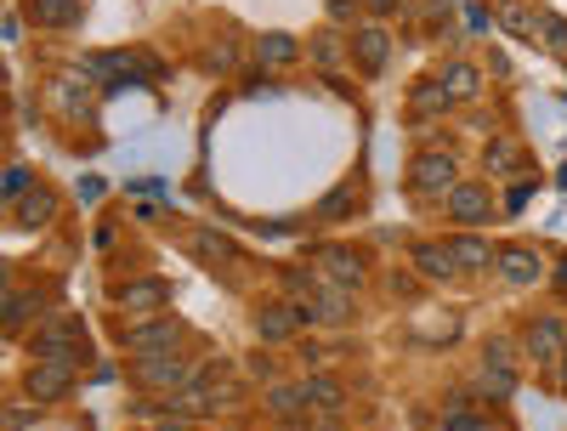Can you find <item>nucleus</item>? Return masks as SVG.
Here are the masks:
<instances>
[{
    "label": "nucleus",
    "mask_w": 567,
    "mask_h": 431,
    "mask_svg": "<svg viewBox=\"0 0 567 431\" xmlns=\"http://www.w3.org/2000/svg\"><path fill=\"white\" fill-rule=\"evenodd\" d=\"M29 18L40 29H74L85 18V0H29Z\"/></svg>",
    "instance_id": "21"
},
{
    "label": "nucleus",
    "mask_w": 567,
    "mask_h": 431,
    "mask_svg": "<svg viewBox=\"0 0 567 431\" xmlns=\"http://www.w3.org/2000/svg\"><path fill=\"white\" fill-rule=\"evenodd\" d=\"M199 420H187V414H176V409H165V414H154V431H194Z\"/></svg>",
    "instance_id": "36"
},
{
    "label": "nucleus",
    "mask_w": 567,
    "mask_h": 431,
    "mask_svg": "<svg viewBox=\"0 0 567 431\" xmlns=\"http://www.w3.org/2000/svg\"><path fill=\"white\" fill-rule=\"evenodd\" d=\"M352 296H358V290H347V284H329V278H323V290L307 296V301H312V324H352V312H358Z\"/></svg>",
    "instance_id": "15"
},
{
    "label": "nucleus",
    "mask_w": 567,
    "mask_h": 431,
    "mask_svg": "<svg viewBox=\"0 0 567 431\" xmlns=\"http://www.w3.org/2000/svg\"><path fill=\"white\" fill-rule=\"evenodd\" d=\"M205 63H210V69H233V45H227V40H221V45H216V52H210V58H205Z\"/></svg>",
    "instance_id": "43"
},
{
    "label": "nucleus",
    "mask_w": 567,
    "mask_h": 431,
    "mask_svg": "<svg viewBox=\"0 0 567 431\" xmlns=\"http://www.w3.org/2000/svg\"><path fill=\"white\" fill-rule=\"evenodd\" d=\"M539 40L550 45V52H561V58H567V18H556V12H539Z\"/></svg>",
    "instance_id": "31"
},
{
    "label": "nucleus",
    "mask_w": 567,
    "mask_h": 431,
    "mask_svg": "<svg viewBox=\"0 0 567 431\" xmlns=\"http://www.w3.org/2000/svg\"><path fill=\"white\" fill-rule=\"evenodd\" d=\"M494 7H511V0H494Z\"/></svg>",
    "instance_id": "46"
},
{
    "label": "nucleus",
    "mask_w": 567,
    "mask_h": 431,
    "mask_svg": "<svg viewBox=\"0 0 567 431\" xmlns=\"http://www.w3.org/2000/svg\"><path fill=\"white\" fill-rule=\"evenodd\" d=\"M187 250H194L205 267H227V261H239V250H233V238L216 233V227H199L194 238H187Z\"/></svg>",
    "instance_id": "22"
},
{
    "label": "nucleus",
    "mask_w": 567,
    "mask_h": 431,
    "mask_svg": "<svg viewBox=\"0 0 567 431\" xmlns=\"http://www.w3.org/2000/svg\"><path fill=\"white\" fill-rule=\"evenodd\" d=\"M499 29L511 40H534L539 34V12H528V7H516V0H511V7H499Z\"/></svg>",
    "instance_id": "28"
},
{
    "label": "nucleus",
    "mask_w": 567,
    "mask_h": 431,
    "mask_svg": "<svg viewBox=\"0 0 567 431\" xmlns=\"http://www.w3.org/2000/svg\"><path fill=\"white\" fill-rule=\"evenodd\" d=\"M341 52H352V45L341 40V34H323V40H312V63H341Z\"/></svg>",
    "instance_id": "32"
},
{
    "label": "nucleus",
    "mask_w": 567,
    "mask_h": 431,
    "mask_svg": "<svg viewBox=\"0 0 567 431\" xmlns=\"http://www.w3.org/2000/svg\"><path fill=\"white\" fill-rule=\"evenodd\" d=\"M131 380L142 392H159V398H171V392H182L187 380H194V363H187L182 352H154V358H131Z\"/></svg>",
    "instance_id": "4"
},
{
    "label": "nucleus",
    "mask_w": 567,
    "mask_h": 431,
    "mask_svg": "<svg viewBox=\"0 0 567 431\" xmlns=\"http://www.w3.org/2000/svg\"><path fill=\"white\" fill-rule=\"evenodd\" d=\"M409 103H414V114H449V109H454V98L443 91V80H420Z\"/></svg>",
    "instance_id": "27"
},
{
    "label": "nucleus",
    "mask_w": 567,
    "mask_h": 431,
    "mask_svg": "<svg viewBox=\"0 0 567 431\" xmlns=\"http://www.w3.org/2000/svg\"><path fill=\"white\" fill-rule=\"evenodd\" d=\"M29 358L34 363H85V324L80 312H45L29 329Z\"/></svg>",
    "instance_id": "1"
},
{
    "label": "nucleus",
    "mask_w": 567,
    "mask_h": 431,
    "mask_svg": "<svg viewBox=\"0 0 567 431\" xmlns=\"http://www.w3.org/2000/svg\"><path fill=\"white\" fill-rule=\"evenodd\" d=\"M176 341H182V324H176L171 312H148V318H131V324H120V347H125L131 358L176 352Z\"/></svg>",
    "instance_id": "3"
},
{
    "label": "nucleus",
    "mask_w": 567,
    "mask_h": 431,
    "mask_svg": "<svg viewBox=\"0 0 567 431\" xmlns=\"http://www.w3.org/2000/svg\"><path fill=\"white\" fill-rule=\"evenodd\" d=\"M301 387H307V403H312L318 414H336V409L347 403V387H341L336 374H323V369H312V374L301 380Z\"/></svg>",
    "instance_id": "23"
},
{
    "label": "nucleus",
    "mask_w": 567,
    "mask_h": 431,
    "mask_svg": "<svg viewBox=\"0 0 567 431\" xmlns=\"http://www.w3.org/2000/svg\"><path fill=\"white\" fill-rule=\"evenodd\" d=\"M80 199H85V205H97V199H103V182H97V176H85V182H80Z\"/></svg>",
    "instance_id": "42"
},
{
    "label": "nucleus",
    "mask_w": 567,
    "mask_h": 431,
    "mask_svg": "<svg viewBox=\"0 0 567 431\" xmlns=\"http://www.w3.org/2000/svg\"><path fill=\"white\" fill-rule=\"evenodd\" d=\"M125 318H148V312H165L171 307V284L165 278H125L114 284V296H109Z\"/></svg>",
    "instance_id": "6"
},
{
    "label": "nucleus",
    "mask_w": 567,
    "mask_h": 431,
    "mask_svg": "<svg viewBox=\"0 0 567 431\" xmlns=\"http://www.w3.org/2000/svg\"><path fill=\"white\" fill-rule=\"evenodd\" d=\"M443 211L454 216V227H483V222H494V194H488V182H460L454 194L443 199Z\"/></svg>",
    "instance_id": "10"
},
{
    "label": "nucleus",
    "mask_w": 567,
    "mask_h": 431,
    "mask_svg": "<svg viewBox=\"0 0 567 431\" xmlns=\"http://www.w3.org/2000/svg\"><path fill=\"white\" fill-rule=\"evenodd\" d=\"M34 409H40V403H29V409H7V431H23V425H34Z\"/></svg>",
    "instance_id": "40"
},
{
    "label": "nucleus",
    "mask_w": 567,
    "mask_h": 431,
    "mask_svg": "<svg viewBox=\"0 0 567 431\" xmlns=\"http://www.w3.org/2000/svg\"><path fill=\"white\" fill-rule=\"evenodd\" d=\"M483 420L471 414V409H449V420H443V431H477Z\"/></svg>",
    "instance_id": "37"
},
{
    "label": "nucleus",
    "mask_w": 567,
    "mask_h": 431,
    "mask_svg": "<svg viewBox=\"0 0 567 431\" xmlns=\"http://www.w3.org/2000/svg\"><path fill=\"white\" fill-rule=\"evenodd\" d=\"M347 45H352V58H358V69H363L369 80L381 74L386 58H392V34H386V23H363V29H352Z\"/></svg>",
    "instance_id": "13"
},
{
    "label": "nucleus",
    "mask_w": 567,
    "mask_h": 431,
    "mask_svg": "<svg viewBox=\"0 0 567 431\" xmlns=\"http://www.w3.org/2000/svg\"><path fill=\"white\" fill-rule=\"evenodd\" d=\"M29 318H34V324L45 318V301H40V290H18V284H7V307H0V324H7V329L18 335Z\"/></svg>",
    "instance_id": "20"
},
{
    "label": "nucleus",
    "mask_w": 567,
    "mask_h": 431,
    "mask_svg": "<svg viewBox=\"0 0 567 431\" xmlns=\"http://www.w3.org/2000/svg\"><path fill=\"white\" fill-rule=\"evenodd\" d=\"M550 387H556V392L567 398V347H561V358L550 363Z\"/></svg>",
    "instance_id": "41"
},
{
    "label": "nucleus",
    "mask_w": 567,
    "mask_h": 431,
    "mask_svg": "<svg viewBox=\"0 0 567 431\" xmlns=\"http://www.w3.org/2000/svg\"><path fill=\"white\" fill-rule=\"evenodd\" d=\"M250 374L261 380V387H272V380H278V369H272V358H261V352L250 358Z\"/></svg>",
    "instance_id": "39"
},
{
    "label": "nucleus",
    "mask_w": 567,
    "mask_h": 431,
    "mask_svg": "<svg viewBox=\"0 0 567 431\" xmlns=\"http://www.w3.org/2000/svg\"><path fill=\"white\" fill-rule=\"evenodd\" d=\"M347 211H358V182L347 176V182H336L329 194L312 205V222H347Z\"/></svg>",
    "instance_id": "24"
},
{
    "label": "nucleus",
    "mask_w": 567,
    "mask_h": 431,
    "mask_svg": "<svg viewBox=\"0 0 567 431\" xmlns=\"http://www.w3.org/2000/svg\"><path fill=\"white\" fill-rule=\"evenodd\" d=\"M494 273H499L505 284H516V290H528V284L545 278V256H539L534 245H499V250H494Z\"/></svg>",
    "instance_id": "11"
},
{
    "label": "nucleus",
    "mask_w": 567,
    "mask_h": 431,
    "mask_svg": "<svg viewBox=\"0 0 567 431\" xmlns=\"http://www.w3.org/2000/svg\"><path fill=\"white\" fill-rule=\"evenodd\" d=\"M261 403H267L272 420H284L290 431H307V420H312V403H307V387H301V380H272V387L261 392Z\"/></svg>",
    "instance_id": "8"
},
{
    "label": "nucleus",
    "mask_w": 567,
    "mask_h": 431,
    "mask_svg": "<svg viewBox=\"0 0 567 431\" xmlns=\"http://www.w3.org/2000/svg\"><path fill=\"white\" fill-rule=\"evenodd\" d=\"M516 387H523V369H494V363H477V392H483V398L505 403V398H516Z\"/></svg>",
    "instance_id": "25"
},
{
    "label": "nucleus",
    "mask_w": 567,
    "mask_h": 431,
    "mask_svg": "<svg viewBox=\"0 0 567 431\" xmlns=\"http://www.w3.org/2000/svg\"><path fill=\"white\" fill-rule=\"evenodd\" d=\"M74 387H80L74 363H34L29 358V369H23V398L29 403H69Z\"/></svg>",
    "instance_id": "5"
},
{
    "label": "nucleus",
    "mask_w": 567,
    "mask_h": 431,
    "mask_svg": "<svg viewBox=\"0 0 567 431\" xmlns=\"http://www.w3.org/2000/svg\"><path fill=\"white\" fill-rule=\"evenodd\" d=\"M465 23H471V34H494V29H499V12H494V7H483V0H477V7L465 12Z\"/></svg>",
    "instance_id": "33"
},
{
    "label": "nucleus",
    "mask_w": 567,
    "mask_h": 431,
    "mask_svg": "<svg viewBox=\"0 0 567 431\" xmlns=\"http://www.w3.org/2000/svg\"><path fill=\"white\" fill-rule=\"evenodd\" d=\"M284 290H290L296 301H307V296H318V290H323V273L296 261V267H284Z\"/></svg>",
    "instance_id": "29"
},
{
    "label": "nucleus",
    "mask_w": 567,
    "mask_h": 431,
    "mask_svg": "<svg viewBox=\"0 0 567 431\" xmlns=\"http://www.w3.org/2000/svg\"><path fill=\"white\" fill-rule=\"evenodd\" d=\"M409 261H414V273H420L425 284H454V278H460V261H454V250H449V238H420V245L409 250Z\"/></svg>",
    "instance_id": "12"
},
{
    "label": "nucleus",
    "mask_w": 567,
    "mask_h": 431,
    "mask_svg": "<svg viewBox=\"0 0 567 431\" xmlns=\"http://www.w3.org/2000/svg\"><path fill=\"white\" fill-rule=\"evenodd\" d=\"M34 187V171L29 165H7V199H23Z\"/></svg>",
    "instance_id": "34"
},
{
    "label": "nucleus",
    "mask_w": 567,
    "mask_h": 431,
    "mask_svg": "<svg viewBox=\"0 0 567 431\" xmlns=\"http://www.w3.org/2000/svg\"><path fill=\"white\" fill-rule=\"evenodd\" d=\"M483 160H488V176H511L516 171V142L511 136H494L488 148H483Z\"/></svg>",
    "instance_id": "30"
},
{
    "label": "nucleus",
    "mask_w": 567,
    "mask_h": 431,
    "mask_svg": "<svg viewBox=\"0 0 567 431\" xmlns=\"http://www.w3.org/2000/svg\"><path fill=\"white\" fill-rule=\"evenodd\" d=\"M363 12V0H329V18H336V23H352Z\"/></svg>",
    "instance_id": "38"
},
{
    "label": "nucleus",
    "mask_w": 567,
    "mask_h": 431,
    "mask_svg": "<svg viewBox=\"0 0 567 431\" xmlns=\"http://www.w3.org/2000/svg\"><path fill=\"white\" fill-rule=\"evenodd\" d=\"M561 347H567V324H561L556 312H539V318L523 329V358L539 363V369H550V363L561 358Z\"/></svg>",
    "instance_id": "7"
},
{
    "label": "nucleus",
    "mask_w": 567,
    "mask_h": 431,
    "mask_svg": "<svg viewBox=\"0 0 567 431\" xmlns=\"http://www.w3.org/2000/svg\"><path fill=\"white\" fill-rule=\"evenodd\" d=\"M363 7H369V12H374V18H392V12H398V7H403V0H363Z\"/></svg>",
    "instance_id": "44"
},
{
    "label": "nucleus",
    "mask_w": 567,
    "mask_h": 431,
    "mask_svg": "<svg viewBox=\"0 0 567 431\" xmlns=\"http://www.w3.org/2000/svg\"><path fill=\"white\" fill-rule=\"evenodd\" d=\"M505 205H511V211H523V205H528V182H516L511 194H505Z\"/></svg>",
    "instance_id": "45"
},
{
    "label": "nucleus",
    "mask_w": 567,
    "mask_h": 431,
    "mask_svg": "<svg viewBox=\"0 0 567 431\" xmlns=\"http://www.w3.org/2000/svg\"><path fill=\"white\" fill-rule=\"evenodd\" d=\"M52 216H58V194H52L45 182H34L23 199H12V222H18V227H45Z\"/></svg>",
    "instance_id": "17"
},
{
    "label": "nucleus",
    "mask_w": 567,
    "mask_h": 431,
    "mask_svg": "<svg viewBox=\"0 0 567 431\" xmlns=\"http://www.w3.org/2000/svg\"><path fill=\"white\" fill-rule=\"evenodd\" d=\"M318 273H323L329 284H347V290H363V284H369L363 256H358V250H347V245H329V250H318Z\"/></svg>",
    "instance_id": "14"
},
{
    "label": "nucleus",
    "mask_w": 567,
    "mask_h": 431,
    "mask_svg": "<svg viewBox=\"0 0 567 431\" xmlns=\"http://www.w3.org/2000/svg\"><path fill=\"white\" fill-rule=\"evenodd\" d=\"M296 58H301V40H296L290 29L256 34V63H261V69H284V63H296Z\"/></svg>",
    "instance_id": "19"
},
{
    "label": "nucleus",
    "mask_w": 567,
    "mask_h": 431,
    "mask_svg": "<svg viewBox=\"0 0 567 431\" xmlns=\"http://www.w3.org/2000/svg\"><path fill=\"white\" fill-rule=\"evenodd\" d=\"M454 187H460V160H454L449 142L443 148H420L409 160V194L414 199H449Z\"/></svg>",
    "instance_id": "2"
},
{
    "label": "nucleus",
    "mask_w": 567,
    "mask_h": 431,
    "mask_svg": "<svg viewBox=\"0 0 567 431\" xmlns=\"http://www.w3.org/2000/svg\"><path fill=\"white\" fill-rule=\"evenodd\" d=\"M483 363H494V369H523V341H511V335H488V341H483Z\"/></svg>",
    "instance_id": "26"
},
{
    "label": "nucleus",
    "mask_w": 567,
    "mask_h": 431,
    "mask_svg": "<svg viewBox=\"0 0 567 431\" xmlns=\"http://www.w3.org/2000/svg\"><path fill=\"white\" fill-rule=\"evenodd\" d=\"M437 80H443V91H449L454 103H477V98H483V69H477V63H465V58L443 63Z\"/></svg>",
    "instance_id": "18"
},
{
    "label": "nucleus",
    "mask_w": 567,
    "mask_h": 431,
    "mask_svg": "<svg viewBox=\"0 0 567 431\" xmlns=\"http://www.w3.org/2000/svg\"><path fill=\"white\" fill-rule=\"evenodd\" d=\"M449 250H454L460 273H494V245H488L477 227H460V233L449 238Z\"/></svg>",
    "instance_id": "16"
},
{
    "label": "nucleus",
    "mask_w": 567,
    "mask_h": 431,
    "mask_svg": "<svg viewBox=\"0 0 567 431\" xmlns=\"http://www.w3.org/2000/svg\"><path fill=\"white\" fill-rule=\"evenodd\" d=\"M250 329H256V341H267V347L296 341L301 312H296V301H290V296H284V301H261V307L250 312Z\"/></svg>",
    "instance_id": "9"
},
{
    "label": "nucleus",
    "mask_w": 567,
    "mask_h": 431,
    "mask_svg": "<svg viewBox=\"0 0 567 431\" xmlns=\"http://www.w3.org/2000/svg\"><path fill=\"white\" fill-rule=\"evenodd\" d=\"M216 431H233V425H216Z\"/></svg>",
    "instance_id": "47"
},
{
    "label": "nucleus",
    "mask_w": 567,
    "mask_h": 431,
    "mask_svg": "<svg viewBox=\"0 0 567 431\" xmlns=\"http://www.w3.org/2000/svg\"><path fill=\"white\" fill-rule=\"evenodd\" d=\"M296 358H301V369L312 374V369H323V358H329V347H323V341H301V352H296Z\"/></svg>",
    "instance_id": "35"
}]
</instances>
